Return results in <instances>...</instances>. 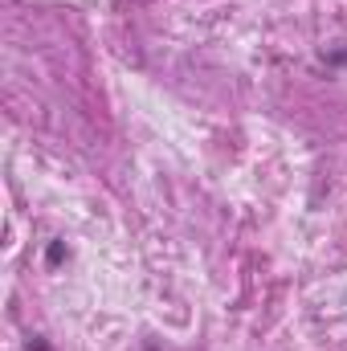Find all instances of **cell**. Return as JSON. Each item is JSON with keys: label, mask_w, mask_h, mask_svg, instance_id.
I'll list each match as a JSON object with an SVG mask.
<instances>
[{"label": "cell", "mask_w": 347, "mask_h": 351, "mask_svg": "<svg viewBox=\"0 0 347 351\" xmlns=\"http://www.w3.org/2000/svg\"><path fill=\"white\" fill-rule=\"evenodd\" d=\"M29 351H49V343H45V339H37V343H29Z\"/></svg>", "instance_id": "3"}, {"label": "cell", "mask_w": 347, "mask_h": 351, "mask_svg": "<svg viewBox=\"0 0 347 351\" xmlns=\"http://www.w3.org/2000/svg\"><path fill=\"white\" fill-rule=\"evenodd\" d=\"M323 58H327L331 66H347V41H344V45H335V49H327Z\"/></svg>", "instance_id": "1"}, {"label": "cell", "mask_w": 347, "mask_h": 351, "mask_svg": "<svg viewBox=\"0 0 347 351\" xmlns=\"http://www.w3.org/2000/svg\"><path fill=\"white\" fill-rule=\"evenodd\" d=\"M62 258H66V245H62V241H53V245H49V265H58Z\"/></svg>", "instance_id": "2"}]
</instances>
